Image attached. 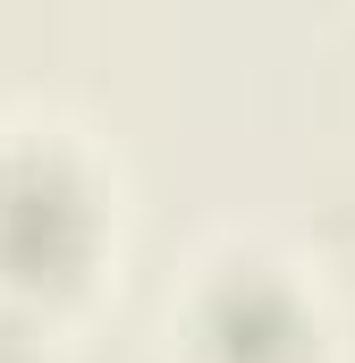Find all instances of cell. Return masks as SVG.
<instances>
[{"label":"cell","instance_id":"1","mask_svg":"<svg viewBox=\"0 0 355 363\" xmlns=\"http://www.w3.org/2000/svg\"><path fill=\"white\" fill-rule=\"evenodd\" d=\"M119 245V178L77 118L0 110V304L68 313Z\"/></svg>","mask_w":355,"mask_h":363},{"label":"cell","instance_id":"2","mask_svg":"<svg viewBox=\"0 0 355 363\" xmlns=\"http://www.w3.org/2000/svg\"><path fill=\"white\" fill-rule=\"evenodd\" d=\"M170 363H339V313L296 254L220 237L170 296Z\"/></svg>","mask_w":355,"mask_h":363},{"label":"cell","instance_id":"3","mask_svg":"<svg viewBox=\"0 0 355 363\" xmlns=\"http://www.w3.org/2000/svg\"><path fill=\"white\" fill-rule=\"evenodd\" d=\"M0 363H68L60 321L51 313H26V304H0Z\"/></svg>","mask_w":355,"mask_h":363}]
</instances>
